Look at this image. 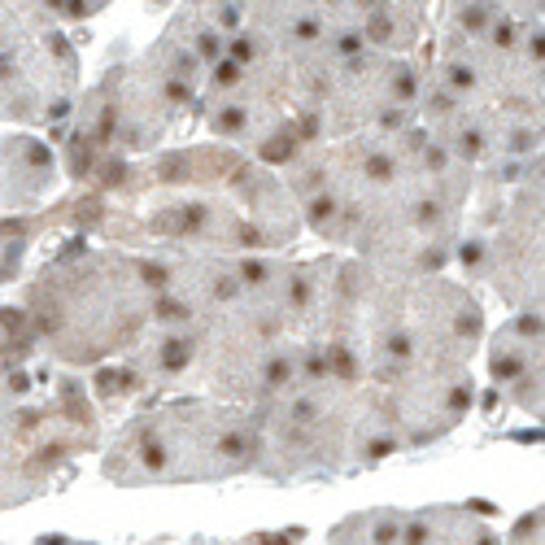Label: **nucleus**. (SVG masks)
Returning a JSON list of instances; mask_svg holds the SVG:
<instances>
[{"label": "nucleus", "mask_w": 545, "mask_h": 545, "mask_svg": "<svg viewBox=\"0 0 545 545\" xmlns=\"http://www.w3.org/2000/svg\"><path fill=\"white\" fill-rule=\"evenodd\" d=\"M118 454L140 480H210L258 458V423L227 406L188 402L136 423Z\"/></svg>", "instance_id": "obj_1"}, {"label": "nucleus", "mask_w": 545, "mask_h": 545, "mask_svg": "<svg viewBox=\"0 0 545 545\" xmlns=\"http://www.w3.org/2000/svg\"><path fill=\"white\" fill-rule=\"evenodd\" d=\"M53 306L44 310V327L70 354H101L123 340L144 315H157L161 271L123 258H88L79 267L53 275Z\"/></svg>", "instance_id": "obj_2"}, {"label": "nucleus", "mask_w": 545, "mask_h": 545, "mask_svg": "<svg viewBox=\"0 0 545 545\" xmlns=\"http://www.w3.org/2000/svg\"><path fill=\"white\" fill-rule=\"evenodd\" d=\"M419 96L423 70L410 61V53L358 48L319 79L306 118V144L406 127L410 113H419Z\"/></svg>", "instance_id": "obj_3"}, {"label": "nucleus", "mask_w": 545, "mask_h": 545, "mask_svg": "<svg viewBox=\"0 0 545 545\" xmlns=\"http://www.w3.org/2000/svg\"><path fill=\"white\" fill-rule=\"evenodd\" d=\"M236 40L315 84L367 48L358 0H236Z\"/></svg>", "instance_id": "obj_4"}, {"label": "nucleus", "mask_w": 545, "mask_h": 545, "mask_svg": "<svg viewBox=\"0 0 545 545\" xmlns=\"http://www.w3.org/2000/svg\"><path fill=\"white\" fill-rule=\"evenodd\" d=\"M79 65L57 26L13 44L0 57V113L18 123H57L74 105Z\"/></svg>", "instance_id": "obj_5"}, {"label": "nucleus", "mask_w": 545, "mask_h": 545, "mask_svg": "<svg viewBox=\"0 0 545 545\" xmlns=\"http://www.w3.org/2000/svg\"><path fill=\"white\" fill-rule=\"evenodd\" d=\"M498 288L519 306V315L541 310V201L528 192L515 205V219L506 223L498 240Z\"/></svg>", "instance_id": "obj_6"}, {"label": "nucleus", "mask_w": 545, "mask_h": 545, "mask_svg": "<svg viewBox=\"0 0 545 545\" xmlns=\"http://www.w3.org/2000/svg\"><path fill=\"white\" fill-rule=\"evenodd\" d=\"M358 5L367 48H384V53H410L432 13V0H358Z\"/></svg>", "instance_id": "obj_7"}, {"label": "nucleus", "mask_w": 545, "mask_h": 545, "mask_svg": "<svg viewBox=\"0 0 545 545\" xmlns=\"http://www.w3.org/2000/svg\"><path fill=\"white\" fill-rule=\"evenodd\" d=\"M541 22V0H445L436 26H467V22Z\"/></svg>", "instance_id": "obj_8"}, {"label": "nucleus", "mask_w": 545, "mask_h": 545, "mask_svg": "<svg viewBox=\"0 0 545 545\" xmlns=\"http://www.w3.org/2000/svg\"><path fill=\"white\" fill-rule=\"evenodd\" d=\"M44 26H53V18H48L35 0H0V57H5L13 44L40 35Z\"/></svg>", "instance_id": "obj_9"}, {"label": "nucleus", "mask_w": 545, "mask_h": 545, "mask_svg": "<svg viewBox=\"0 0 545 545\" xmlns=\"http://www.w3.org/2000/svg\"><path fill=\"white\" fill-rule=\"evenodd\" d=\"M35 5L53 18V26H61V22H88L92 13H101L109 0H35Z\"/></svg>", "instance_id": "obj_10"}]
</instances>
